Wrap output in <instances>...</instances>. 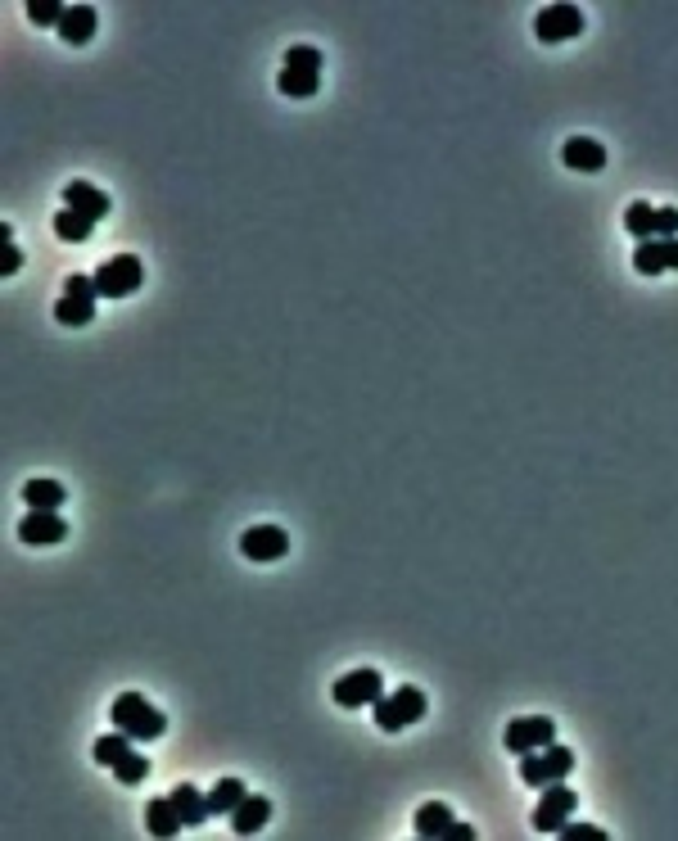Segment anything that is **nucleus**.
<instances>
[{
    "mask_svg": "<svg viewBox=\"0 0 678 841\" xmlns=\"http://www.w3.org/2000/svg\"><path fill=\"white\" fill-rule=\"evenodd\" d=\"M561 159H565V168H575V172H602L606 168V145L593 141V136H570Z\"/></svg>",
    "mask_w": 678,
    "mask_h": 841,
    "instance_id": "2eb2a0df",
    "label": "nucleus"
},
{
    "mask_svg": "<svg viewBox=\"0 0 678 841\" xmlns=\"http://www.w3.org/2000/svg\"><path fill=\"white\" fill-rule=\"evenodd\" d=\"M172 805H177V814H181V823H186V828H195V823L208 819V796L199 792L195 783L172 787Z\"/></svg>",
    "mask_w": 678,
    "mask_h": 841,
    "instance_id": "412c9836",
    "label": "nucleus"
},
{
    "mask_svg": "<svg viewBox=\"0 0 678 841\" xmlns=\"http://www.w3.org/2000/svg\"><path fill=\"white\" fill-rule=\"evenodd\" d=\"M584 32V10L579 5H543L534 14V37L543 46H561V41H575Z\"/></svg>",
    "mask_w": 678,
    "mask_h": 841,
    "instance_id": "1a4fd4ad",
    "label": "nucleus"
},
{
    "mask_svg": "<svg viewBox=\"0 0 678 841\" xmlns=\"http://www.w3.org/2000/svg\"><path fill=\"white\" fill-rule=\"evenodd\" d=\"M50 227H55V236L64 240V245H86V240H91V231H95V222H86L82 213H73V208H59Z\"/></svg>",
    "mask_w": 678,
    "mask_h": 841,
    "instance_id": "5701e85b",
    "label": "nucleus"
},
{
    "mask_svg": "<svg viewBox=\"0 0 678 841\" xmlns=\"http://www.w3.org/2000/svg\"><path fill=\"white\" fill-rule=\"evenodd\" d=\"M109 719H113V728H123L132 742H154L168 733V715L154 710L150 697H141V692H118Z\"/></svg>",
    "mask_w": 678,
    "mask_h": 841,
    "instance_id": "f257e3e1",
    "label": "nucleus"
},
{
    "mask_svg": "<svg viewBox=\"0 0 678 841\" xmlns=\"http://www.w3.org/2000/svg\"><path fill=\"white\" fill-rule=\"evenodd\" d=\"M23 267V254L14 240H0V276H14Z\"/></svg>",
    "mask_w": 678,
    "mask_h": 841,
    "instance_id": "c756f323",
    "label": "nucleus"
},
{
    "mask_svg": "<svg viewBox=\"0 0 678 841\" xmlns=\"http://www.w3.org/2000/svg\"><path fill=\"white\" fill-rule=\"evenodd\" d=\"M95 303H100V294H95V281L82 272H73L64 281V294H59L55 303V322L59 326H86L95 317Z\"/></svg>",
    "mask_w": 678,
    "mask_h": 841,
    "instance_id": "0eeeda50",
    "label": "nucleus"
},
{
    "mask_svg": "<svg viewBox=\"0 0 678 841\" xmlns=\"http://www.w3.org/2000/svg\"><path fill=\"white\" fill-rule=\"evenodd\" d=\"M136 742L127 738L123 728H113V733H104V738H95V747H91V756H95V765H118V760L127 756V751H132Z\"/></svg>",
    "mask_w": 678,
    "mask_h": 841,
    "instance_id": "b1692460",
    "label": "nucleus"
},
{
    "mask_svg": "<svg viewBox=\"0 0 678 841\" xmlns=\"http://www.w3.org/2000/svg\"><path fill=\"white\" fill-rule=\"evenodd\" d=\"M95 281V294L100 299H127V294H136L145 285V267L136 254H113L109 263H100L91 272Z\"/></svg>",
    "mask_w": 678,
    "mask_h": 841,
    "instance_id": "20e7f679",
    "label": "nucleus"
},
{
    "mask_svg": "<svg viewBox=\"0 0 678 841\" xmlns=\"http://www.w3.org/2000/svg\"><path fill=\"white\" fill-rule=\"evenodd\" d=\"M64 484L59 480H46V475H32L28 484H23V502H28V511H59L64 507Z\"/></svg>",
    "mask_w": 678,
    "mask_h": 841,
    "instance_id": "6ab92c4d",
    "label": "nucleus"
},
{
    "mask_svg": "<svg viewBox=\"0 0 678 841\" xmlns=\"http://www.w3.org/2000/svg\"><path fill=\"white\" fill-rule=\"evenodd\" d=\"M240 552H245L249 561H258V566L281 561L285 552H290V534H285L281 525H254V530L240 534Z\"/></svg>",
    "mask_w": 678,
    "mask_h": 841,
    "instance_id": "9b49d317",
    "label": "nucleus"
},
{
    "mask_svg": "<svg viewBox=\"0 0 678 841\" xmlns=\"http://www.w3.org/2000/svg\"><path fill=\"white\" fill-rule=\"evenodd\" d=\"M443 841H475V828H471V823L452 819V828H448V837H443Z\"/></svg>",
    "mask_w": 678,
    "mask_h": 841,
    "instance_id": "7c9ffc66",
    "label": "nucleus"
},
{
    "mask_svg": "<svg viewBox=\"0 0 678 841\" xmlns=\"http://www.w3.org/2000/svg\"><path fill=\"white\" fill-rule=\"evenodd\" d=\"M633 267H638L642 276H660V272H669V267H678V240H642V245L633 249Z\"/></svg>",
    "mask_w": 678,
    "mask_h": 841,
    "instance_id": "4468645a",
    "label": "nucleus"
},
{
    "mask_svg": "<svg viewBox=\"0 0 678 841\" xmlns=\"http://www.w3.org/2000/svg\"><path fill=\"white\" fill-rule=\"evenodd\" d=\"M276 86H281V95H290V100H308V95H317V86H321V50L317 46H290V50H285V64H281Z\"/></svg>",
    "mask_w": 678,
    "mask_h": 841,
    "instance_id": "f03ea898",
    "label": "nucleus"
},
{
    "mask_svg": "<svg viewBox=\"0 0 678 841\" xmlns=\"http://www.w3.org/2000/svg\"><path fill=\"white\" fill-rule=\"evenodd\" d=\"M448 828H452V810L443 801H425L421 810H416V819H412V832L421 841H443V837H448Z\"/></svg>",
    "mask_w": 678,
    "mask_h": 841,
    "instance_id": "a211bd4d",
    "label": "nucleus"
},
{
    "mask_svg": "<svg viewBox=\"0 0 678 841\" xmlns=\"http://www.w3.org/2000/svg\"><path fill=\"white\" fill-rule=\"evenodd\" d=\"M267 819H272V801L267 796H254L249 792L245 801L231 810V832L236 837H254V832H263L267 828Z\"/></svg>",
    "mask_w": 678,
    "mask_h": 841,
    "instance_id": "dca6fc26",
    "label": "nucleus"
},
{
    "mask_svg": "<svg viewBox=\"0 0 678 841\" xmlns=\"http://www.w3.org/2000/svg\"><path fill=\"white\" fill-rule=\"evenodd\" d=\"M656 240H678V208L656 204Z\"/></svg>",
    "mask_w": 678,
    "mask_h": 841,
    "instance_id": "cd10ccee",
    "label": "nucleus"
},
{
    "mask_svg": "<svg viewBox=\"0 0 678 841\" xmlns=\"http://www.w3.org/2000/svg\"><path fill=\"white\" fill-rule=\"evenodd\" d=\"M113 778H118V783H127V787H136V783H145V778H150V760L141 756V751H127L123 760H118V765H113Z\"/></svg>",
    "mask_w": 678,
    "mask_h": 841,
    "instance_id": "a878e982",
    "label": "nucleus"
},
{
    "mask_svg": "<svg viewBox=\"0 0 678 841\" xmlns=\"http://www.w3.org/2000/svg\"><path fill=\"white\" fill-rule=\"evenodd\" d=\"M575 810H579V792H575V787H565V778H561V783H547L543 796H538V805H534V832L556 837V832L570 823V814H575Z\"/></svg>",
    "mask_w": 678,
    "mask_h": 841,
    "instance_id": "423d86ee",
    "label": "nucleus"
},
{
    "mask_svg": "<svg viewBox=\"0 0 678 841\" xmlns=\"http://www.w3.org/2000/svg\"><path fill=\"white\" fill-rule=\"evenodd\" d=\"M570 769H575V751L570 747H543V751H529V756H520V783L529 787H547V783H561V778H570Z\"/></svg>",
    "mask_w": 678,
    "mask_h": 841,
    "instance_id": "39448f33",
    "label": "nucleus"
},
{
    "mask_svg": "<svg viewBox=\"0 0 678 841\" xmlns=\"http://www.w3.org/2000/svg\"><path fill=\"white\" fill-rule=\"evenodd\" d=\"M335 706L344 710H358V706H376L385 697V674L380 670H353V674H339L335 688H330Z\"/></svg>",
    "mask_w": 678,
    "mask_h": 841,
    "instance_id": "9d476101",
    "label": "nucleus"
},
{
    "mask_svg": "<svg viewBox=\"0 0 678 841\" xmlns=\"http://www.w3.org/2000/svg\"><path fill=\"white\" fill-rule=\"evenodd\" d=\"M64 208L82 213L86 222H104L113 213V199L104 195L100 186H91V181H68V186H64Z\"/></svg>",
    "mask_w": 678,
    "mask_h": 841,
    "instance_id": "ddd939ff",
    "label": "nucleus"
},
{
    "mask_svg": "<svg viewBox=\"0 0 678 841\" xmlns=\"http://www.w3.org/2000/svg\"><path fill=\"white\" fill-rule=\"evenodd\" d=\"M556 837L561 841H606V828H593V823H565Z\"/></svg>",
    "mask_w": 678,
    "mask_h": 841,
    "instance_id": "c85d7f7f",
    "label": "nucleus"
},
{
    "mask_svg": "<svg viewBox=\"0 0 678 841\" xmlns=\"http://www.w3.org/2000/svg\"><path fill=\"white\" fill-rule=\"evenodd\" d=\"M145 828H150V837H177V832L186 828L177 805H172V796H154V801L145 805Z\"/></svg>",
    "mask_w": 678,
    "mask_h": 841,
    "instance_id": "aec40b11",
    "label": "nucleus"
},
{
    "mask_svg": "<svg viewBox=\"0 0 678 841\" xmlns=\"http://www.w3.org/2000/svg\"><path fill=\"white\" fill-rule=\"evenodd\" d=\"M64 5L59 0H28V23H37V28H59L64 23Z\"/></svg>",
    "mask_w": 678,
    "mask_h": 841,
    "instance_id": "bb28decb",
    "label": "nucleus"
},
{
    "mask_svg": "<svg viewBox=\"0 0 678 841\" xmlns=\"http://www.w3.org/2000/svg\"><path fill=\"white\" fill-rule=\"evenodd\" d=\"M245 783L240 778H222V783H213V792H208V814H231L240 801H245Z\"/></svg>",
    "mask_w": 678,
    "mask_h": 841,
    "instance_id": "393cba45",
    "label": "nucleus"
},
{
    "mask_svg": "<svg viewBox=\"0 0 678 841\" xmlns=\"http://www.w3.org/2000/svg\"><path fill=\"white\" fill-rule=\"evenodd\" d=\"M425 710H430L425 692L412 688V683H403V688H394L389 697L376 701V728L380 733H403V728H412L416 719H425Z\"/></svg>",
    "mask_w": 678,
    "mask_h": 841,
    "instance_id": "7ed1b4c3",
    "label": "nucleus"
},
{
    "mask_svg": "<svg viewBox=\"0 0 678 841\" xmlns=\"http://www.w3.org/2000/svg\"><path fill=\"white\" fill-rule=\"evenodd\" d=\"M502 742H507L511 756H529V751H543L556 742V719L552 715H520L507 724V733H502Z\"/></svg>",
    "mask_w": 678,
    "mask_h": 841,
    "instance_id": "6e6552de",
    "label": "nucleus"
},
{
    "mask_svg": "<svg viewBox=\"0 0 678 841\" xmlns=\"http://www.w3.org/2000/svg\"><path fill=\"white\" fill-rule=\"evenodd\" d=\"M19 539L28 543V548H55V543L68 539V525L59 511H28L19 525Z\"/></svg>",
    "mask_w": 678,
    "mask_h": 841,
    "instance_id": "f8f14e48",
    "label": "nucleus"
},
{
    "mask_svg": "<svg viewBox=\"0 0 678 841\" xmlns=\"http://www.w3.org/2000/svg\"><path fill=\"white\" fill-rule=\"evenodd\" d=\"M95 28H100V14L91 5H68L64 23H59V37H64V46H86L95 37Z\"/></svg>",
    "mask_w": 678,
    "mask_h": 841,
    "instance_id": "f3484780",
    "label": "nucleus"
},
{
    "mask_svg": "<svg viewBox=\"0 0 678 841\" xmlns=\"http://www.w3.org/2000/svg\"><path fill=\"white\" fill-rule=\"evenodd\" d=\"M624 231H629L633 240H656V204H647V199H633L629 208H624Z\"/></svg>",
    "mask_w": 678,
    "mask_h": 841,
    "instance_id": "4be33fe9",
    "label": "nucleus"
}]
</instances>
